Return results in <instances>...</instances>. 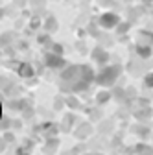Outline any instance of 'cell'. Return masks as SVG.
I'll list each match as a JSON object with an SVG mask.
<instances>
[{"mask_svg": "<svg viewBox=\"0 0 153 155\" xmlns=\"http://www.w3.org/2000/svg\"><path fill=\"white\" fill-rule=\"evenodd\" d=\"M120 74V67L118 65H114V67H105L98 76H96V81L98 85H112L114 80L118 78Z\"/></svg>", "mask_w": 153, "mask_h": 155, "instance_id": "cell-1", "label": "cell"}, {"mask_svg": "<svg viewBox=\"0 0 153 155\" xmlns=\"http://www.w3.org/2000/svg\"><path fill=\"white\" fill-rule=\"evenodd\" d=\"M120 24V17L116 13H103L100 17V26L105 28V30H111V28H116Z\"/></svg>", "mask_w": 153, "mask_h": 155, "instance_id": "cell-2", "label": "cell"}, {"mask_svg": "<svg viewBox=\"0 0 153 155\" xmlns=\"http://www.w3.org/2000/svg\"><path fill=\"white\" fill-rule=\"evenodd\" d=\"M44 63H46V67H50V68H63V67L67 65V61L63 59L59 54H46V55H44Z\"/></svg>", "mask_w": 153, "mask_h": 155, "instance_id": "cell-3", "label": "cell"}, {"mask_svg": "<svg viewBox=\"0 0 153 155\" xmlns=\"http://www.w3.org/2000/svg\"><path fill=\"white\" fill-rule=\"evenodd\" d=\"M92 57H94V61H98V63H102V65L109 61V54H107L103 48H94Z\"/></svg>", "mask_w": 153, "mask_h": 155, "instance_id": "cell-4", "label": "cell"}, {"mask_svg": "<svg viewBox=\"0 0 153 155\" xmlns=\"http://www.w3.org/2000/svg\"><path fill=\"white\" fill-rule=\"evenodd\" d=\"M17 72L21 74L22 78H31V76H33V67H31V65H28V63H18Z\"/></svg>", "mask_w": 153, "mask_h": 155, "instance_id": "cell-5", "label": "cell"}, {"mask_svg": "<svg viewBox=\"0 0 153 155\" xmlns=\"http://www.w3.org/2000/svg\"><path fill=\"white\" fill-rule=\"evenodd\" d=\"M138 45H142L144 43V46H153V33L151 31H140L138 33Z\"/></svg>", "mask_w": 153, "mask_h": 155, "instance_id": "cell-6", "label": "cell"}, {"mask_svg": "<svg viewBox=\"0 0 153 155\" xmlns=\"http://www.w3.org/2000/svg\"><path fill=\"white\" fill-rule=\"evenodd\" d=\"M137 52L140 57H149L151 55V46H144V45H137Z\"/></svg>", "mask_w": 153, "mask_h": 155, "instance_id": "cell-7", "label": "cell"}, {"mask_svg": "<svg viewBox=\"0 0 153 155\" xmlns=\"http://www.w3.org/2000/svg\"><path fill=\"white\" fill-rule=\"evenodd\" d=\"M109 98H111V94L105 92V91L96 94V102H98V104H105V102H109Z\"/></svg>", "mask_w": 153, "mask_h": 155, "instance_id": "cell-8", "label": "cell"}, {"mask_svg": "<svg viewBox=\"0 0 153 155\" xmlns=\"http://www.w3.org/2000/svg\"><path fill=\"white\" fill-rule=\"evenodd\" d=\"M46 30H48V31H52V30H57V21H55L54 17H50L48 21H46Z\"/></svg>", "mask_w": 153, "mask_h": 155, "instance_id": "cell-9", "label": "cell"}, {"mask_svg": "<svg viewBox=\"0 0 153 155\" xmlns=\"http://www.w3.org/2000/svg\"><path fill=\"white\" fill-rule=\"evenodd\" d=\"M144 81H146V85H148V87H153V72L146 76V80H144Z\"/></svg>", "mask_w": 153, "mask_h": 155, "instance_id": "cell-10", "label": "cell"}, {"mask_svg": "<svg viewBox=\"0 0 153 155\" xmlns=\"http://www.w3.org/2000/svg\"><path fill=\"white\" fill-rule=\"evenodd\" d=\"M52 50H54V52H55V54H59V55H61V54H63V48H61V46H59V45H52Z\"/></svg>", "mask_w": 153, "mask_h": 155, "instance_id": "cell-11", "label": "cell"}, {"mask_svg": "<svg viewBox=\"0 0 153 155\" xmlns=\"http://www.w3.org/2000/svg\"><path fill=\"white\" fill-rule=\"evenodd\" d=\"M125 30H129V24H124V26H118V33H122V31H125Z\"/></svg>", "mask_w": 153, "mask_h": 155, "instance_id": "cell-12", "label": "cell"}, {"mask_svg": "<svg viewBox=\"0 0 153 155\" xmlns=\"http://www.w3.org/2000/svg\"><path fill=\"white\" fill-rule=\"evenodd\" d=\"M39 43H43V45H44V43H48V35H43V37H39Z\"/></svg>", "mask_w": 153, "mask_h": 155, "instance_id": "cell-13", "label": "cell"}, {"mask_svg": "<svg viewBox=\"0 0 153 155\" xmlns=\"http://www.w3.org/2000/svg\"><path fill=\"white\" fill-rule=\"evenodd\" d=\"M37 26H41V24H39V21H37V18H33V21H31V28H37Z\"/></svg>", "mask_w": 153, "mask_h": 155, "instance_id": "cell-14", "label": "cell"}]
</instances>
